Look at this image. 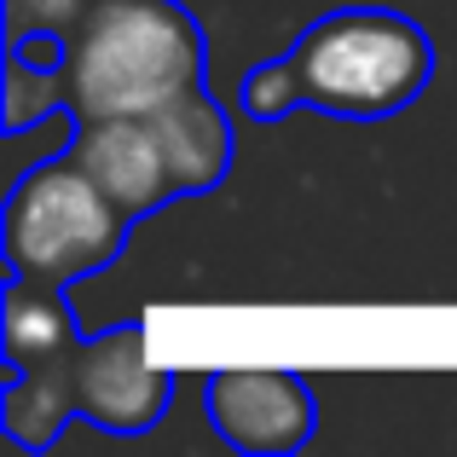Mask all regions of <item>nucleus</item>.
Returning a JSON list of instances; mask_svg holds the SVG:
<instances>
[{"label": "nucleus", "mask_w": 457, "mask_h": 457, "mask_svg": "<svg viewBox=\"0 0 457 457\" xmlns=\"http://www.w3.org/2000/svg\"><path fill=\"white\" fill-rule=\"evenodd\" d=\"M156 134L168 145V162H174V179H179V197H203L226 179L232 168V128H226V111L214 104V93L203 87H186L151 111Z\"/></svg>", "instance_id": "obj_7"}, {"label": "nucleus", "mask_w": 457, "mask_h": 457, "mask_svg": "<svg viewBox=\"0 0 457 457\" xmlns=\"http://www.w3.org/2000/svg\"><path fill=\"white\" fill-rule=\"evenodd\" d=\"M128 214L87 179L76 156H53L18 174L0 214V249L12 272H29L46 284H76L104 272L128 244Z\"/></svg>", "instance_id": "obj_4"}, {"label": "nucleus", "mask_w": 457, "mask_h": 457, "mask_svg": "<svg viewBox=\"0 0 457 457\" xmlns=\"http://www.w3.org/2000/svg\"><path fill=\"white\" fill-rule=\"evenodd\" d=\"M168 394H174V377L145 359V330L116 324V330L81 336L76 347L53 359L12 370L6 400H0V428L23 452H46L70 417L104 435H145L162 423Z\"/></svg>", "instance_id": "obj_2"}, {"label": "nucleus", "mask_w": 457, "mask_h": 457, "mask_svg": "<svg viewBox=\"0 0 457 457\" xmlns=\"http://www.w3.org/2000/svg\"><path fill=\"white\" fill-rule=\"evenodd\" d=\"M70 156L87 168V179L128 214H156L162 203L179 197L174 162L156 134L151 116H93V122L70 128Z\"/></svg>", "instance_id": "obj_6"}, {"label": "nucleus", "mask_w": 457, "mask_h": 457, "mask_svg": "<svg viewBox=\"0 0 457 457\" xmlns=\"http://www.w3.org/2000/svg\"><path fill=\"white\" fill-rule=\"evenodd\" d=\"M214 435L255 457H290L312 440L319 405L295 370H214L203 388Z\"/></svg>", "instance_id": "obj_5"}, {"label": "nucleus", "mask_w": 457, "mask_h": 457, "mask_svg": "<svg viewBox=\"0 0 457 457\" xmlns=\"http://www.w3.org/2000/svg\"><path fill=\"white\" fill-rule=\"evenodd\" d=\"M0 342H6V365L23 370L35 359H53L64 347L81 342L76 319H70L64 284L29 278V272H12L6 295H0Z\"/></svg>", "instance_id": "obj_8"}, {"label": "nucleus", "mask_w": 457, "mask_h": 457, "mask_svg": "<svg viewBox=\"0 0 457 457\" xmlns=\"http://www.w3.org/2000/svg\"><path fill=\"white\" fill-rule=\"evenodd\" d=\"M87 6L93 0H6V58H23L35 70H58Z\"/></svg>", "instance_id": "obj_9"}, {"label": "nucleus", "mask_w": 457, "mask_h": 457, "mask_svg": "<svg viewBox=\"0 0 457 457\" xmlns=\"http://www.w3.org/2000/svg\"><path fill=\"white\" fill-rule=\"evenodd\" d=\"M295 104L347 122L394 116L435 81V41L417 18L382 6H347L312 18L284 53Z\"/></svg>", "instance_id": "obj_3"}, {"label": "nucleus", "mask_w": 457, "mask_h": 457, "mask_svg": "<svg viewBox=\"0 0 457 457\" xmlns=\"http://www.w3.org/2000/svg\"><path fill=\"white\" fill-rule=\"evenodd\" d=\"M237 104H244V116H255V122H278V116L302 111V104H295L290 64H284V58H267V64H255V70L244 76V87H237Z\"/></svg>", "instance_id": "obj_10"}, {"label": "nucleus", "mask_w": 457, "mask_h": 457, "mask_svg": "<svg viewBox=\"0 0 457 457\" xmlns=\"http://www.w3.org/2000/svg\"><path fill=\"white\" fill-rule=\"evenodd\" d=\"M53 76L76 122L151 116L209 76V41L179 0H93Z\"/></svg>", "instance_id": "obj_1"}]
</instances>
